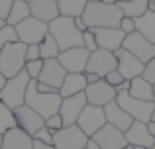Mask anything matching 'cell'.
<instances>
[{
  "instance_id": "7bdbcfd3",
  "label": "cell",
  "mask_w": 155,
  "mask_h": 149,
  "mask_svg": "<svg viewBox=\"0 0 155 149\" xmlns=\"http://www.w3.org/2000/svg\"><path fill=\"white\" fill-rule=\"evenodd\" d=\"M38 90H39V92H59V90H55V88H51V86H47V84H43V83H39V80H38Z\"/></svg>"
},
{
  "instance_id": "ac0fdd59",
  "label": "cell",
  "mask_w": 155,
  "mask_h": 149,
  "mask_svg": "<svg viewBox=\"0 0 155 149\" xmlns=\"http://www.w3.org/2000/svg\"><path fill=\"white\" fill-rule=\"evenodd\" d=\"M92 139L100 145V149H124L128 145V141H126V138H124V131L114 128L112 124H106L104 128H100V130L92 135Z\"/></svg>"
},
{
  "instance_id": "c3c4849f",
  "label": "cell",
  "mask_w": 155,
  "mask_h": 149,
  "mask_svg": "<svg viewBox=\"0 0 155 149\" xmlns=\"http://www.w3.org/2000/svg\"><path fill=\"white\" fill-rule=\"evenodd\" d=\"M6 80H8V79H6V76H4L2 73H0V90L4 88V84H6Z\"/></svg>"
},
{
  "instance_id": "d6986e66",
  "label": "cell",
  "mask_w": 155,
  "mask_h": 149,
  "mask_svg": "<svg viewBox=\"0 0 155 149\" xmlns=\"http://www.w3.org/2000/svg\"><path fill=\"white\" fill-rule=\"evenodd\" d=\"M65 75H67V71L61 67V63L57 59H43V69L39 73L38 80L51 88H55V90H59L65 80Z\"/></svg>"
},
{
  "instance_id": "9a60e30c",
  "label": "cell",
  "mask_w": 155,
  "mask_h": 149,
  "mask_svg": "<svg viewBox=\"0 0 155 149\" xmlns=\"http://www.w3.org/2000/svg\"><path fill=\"white\" fill-rule=\"evenodd\" d=\"M87 96L84 92H79L75 96H69V98L61 100V106H59V116L63 118V126H75L77 120H79L83 108L87 106Z\"/></svg>"
},
{
  "instance_id": "5bb4252c",
  "label": "cell",
  "mask_w": 155,
  "mask_h": 149,
  "mask_svg": "<svg viewBox=\"0 0 155 149\" xmlns=\"http://www.w3.org/2000/svg\"><path fill=\"white\" fill-rule=\"evenodd\" d=\"M14 116H16V124H18V128L24 130L26 134H30L31 138H34L35 131H39L43 126H45V120H43L34 108L28 106V104H22V106L16 108Z\"/></svg>"
},
{
  "instance_id": "d6a6232c",
  "label": "cell",
  "mask_w": 155,
  "mask_h": 149,
  "mask_svg": "<svg viewBox=\"0 0 155 149\" xmlns=\"http://www.w3.org/2000/svg\"><path fill=\"white\" fill-rule=\"evenodd\" d=\"M41 69H43V59H38V61H26V67H24V71L30 75V79H38L39 73H41Z\"/></svg>"
},
{
  "instance_id": "ab89813d",
  "label": "cell",
  "mask_w": 155,
  "mask_h": 149,
  "mask_svg": "<svg viewBox=\"0 0 155 149\" xmlns=\"http://www.w3.org/2000/svg\"><path fill=\"white\" fill-rule=\"evenodd\" d=\"M38 59H41V55H39V45H28L26 61H38Z\"/></svg>"
},
{
  "instance_id": "8fae6325",
  "label": "cell",
  "mask_w": 155,
  "mask_h": 149,
  "mask_svg": "<svg viewBox=\"0 0 155 149\" xmlns=\"http://www.w3.org/2000/svg\"><path fill=\"white\" fill-rule=\"evenodd\" d=\"M91 51L87 47H73V49H65L57 55V61L61 63L67 73H84L87 69Z\"/></svg>"
},
{
  "instance_id": "94428289",
  "label": "cell",
  "mask_w": 155,
  "mask_h": 149,
  "mask_svg": "<svg viewBox=\"0 0 155 149\" xmlns=\"http://www.w3.org/2000/svg\"><path fill=\"white\" fill-rule=\"evenodd\" d=\"M24 2H28V4H30V2H31V0H24Z\"/></svg>"
},
{
  "instance_id": "db71d44e",
  "label": "cell",
  "mask_w": 155,
  "mask_h": 149,
  "mask_svg": "<svg viewBox=\"0 0 155 149\" xmlns=\"http://www.w3.org/2000/svg\"><path fill=\"white\" fill-rule=\"evenodd\" d=\"M134 147V145H132ZM134 149H145V147H140V145H137V147H134Z\"/></svg>"
},
{
  "instance_id": "30bf717a",
  "label": "cell",
  "mask_w": 155,
  "mask_h": 149,
  "mask_svg": "<svg viewBox=\"0 0 155 149\" xmlns=\"http://www.w3.org/2000/svg\"><path fill=\"white\" fill-rule=\"evenodd\" d=\"M118 69V59L112 51H106V49H96L91 53L88 57V63H87V69L84 73H94L98 75L100 79H104L108 73Z\"/></svg>"
},
{
  "instance_id": "e0dca14e",
  "label": "cell",
  "mask_w": 155,
  "mask_h": 149,
  "mask_svg": "<svg viewBox=\"0 0 155 149\" xmlns=\"http://www.w3.org/2000/svg\"><path fill=\"white\" fill-rule=\"evenodd\" d=\"M91 30L96 37L98 49H106V51H112V53L120 49L126 39V34L120 28H91Z\"/></svg>"
},
{
  "instance_id": "74e56055",
  "label": "cell",
  "mask_w": 155,
  "mask_h": 149,
  "mask_svg": "<svg viewBox=\"0 0 155 149\" xmlns=\"http://www.w3.org/2000/svg\"><path fill=\"white\" fill-rule=\"evenodd\" d=\"M118 28H120L126 35H130V34H134V31H136V22H134V18H126V16H124Z\"/></svg>"
},
{
  "instance_id": "484cf974",
  "label": "cell",
  "mask_w": 155,
  "mask_h": 149,
  "mask_svg": "<svg viewBox=\"0 0 155 149\" xmlns=\"http://www.w3.org/2000/svg\"><path fill=\"white\" fill-rule=\"evenodd\" d=\"M134 22H136L137 34H141L145 39H149L151 43H155V12L147 10L145 14H141L140 18H136Z\"/></svg>"
},
{
  "instance_id": "bcb514c9",
  "label": "cell",
  "mask_w": 155,
  "mask_h": 149,
  "mask_svg": "<svg viewBox=\"0 0 155 149\" xmlns=\"http://www.w3.org/2000/svg\"><path fill=\"white\" fill-rule=\"evenodd\" d=\"M84 149H100V145H98V143H96L92 138H88V141H87V147H84Z\"/></svg>"
},
{
  "instance_id": "1f68e13d",
  "label": "cell",
  "mask_w": 155,
  "mask_h": 149,
  "mask_svg": "<svg viewBox=\"0 0 155 149\" xmlns=\"http://www.w3.org/2000/svg\"><path fill=\"white\" fill-rule=\"evenodd\" d=\"M18 31H16L14 26H10V24H4L2 28H0V49H2L4 45H10V43H18Z\"/></svg>"
},
{
  "instance_id": "f1b7e54d",
  "label": "cell",
  "mask_w": 155,
  "mask_h": 149,
  "mask_svg": "<svg viewBox=\"0 0 155 149\" xmlns=\"http://www.w3.org/2000/svg\"><path fill=\"white\" fill-rule=\"evenodd\" d=\"M28 16H30V4L24 2V0H14V4H12V8H10V14H8V18H6V24L18 26Z\"/></svg>"
},
{
  "instance_id": "277c9868",
  "label": "cell",
  "mask_w": 155,
  "mask_h": 149,
  "mask_svg": "<svg viewBox=\"0 0 155 149\" xmlns=\"http://www.w3.org/2000/svg\"><path fill=\"white\" fill-rule=\"evenodd\" d=\"M26 49L28 45L22 41L4 45L0 49V73L6 79H12L18 73H22L26 67Z\"/></svg>"
},
{
  "instance_id": "11a10c76",
  "label": "cell",
  "mask_w": 155,
  "mask_h": 149,
  "mask_svg": "<svg viewBox=\"0 0 155 149\" xmlns=\"http://www.w3.org/2000/svg\"><path fill=\"white\" fill-rule=\"evenodd\" d=\"M124 149H134V147H132V145H126V147H124Z\"/></svg>"
},
{
  "instance_id": "ee69618b",
  "label": "cell",
  "mask_w": 155,
  "mask_h": 149,
  "mask_svg": "<svg viewBox=\"0 0 155 149\" xmlns=\"http://www.w3.org/2000/svg\"><path fill=\"white\" fill-rule=\"evenodd\" d=\"M84 76H87V83H88V84L98 83V80H100V76H98V75H94V73H84Z\"/></svg>"
},
{
  "instance_id": "4fadbf2b",
  "label": "cell",
  "mask_w": 155,
  "mask_h": 149,
  "mask_svg": "<svg viewBox=\"0 0 155 149\" xmlns=\"http://www.w3.org/2000/svg\"><path fill=\"white\" fill-rule=\"evenodd\" d=\"M114 55H116L118 59V73L124 76L126 80H132L136 79V76H141L145 69V63H141L140 59L136 57V55H132L130 51H126L124 47H120L118 51H114Z\"/></svg>"
},
{
  "instance_id": "6f0895ef",
  "label": "cell",
  "mask_w": 155,
  "mask_h": 149,
  "mask_svg": "<svg viewBox=\"0 0 155 149\" xmlns=\"http://www.w3.org/2000/svg\"><path fill=\"white\" fill-rule=\"evenodd\" d=\"M118 2H128V0H116V4H118Z\"/></svg>"
},
{
  "instance_id": "52a82bcc",
  "label": "cell",
  "mask_w": 155,
  "mask_h": 149,
  "mask_svg": "<svg viewBox=\"0 0 155 149\" xmlns=\"http://www.w3.org/2000/svg\"><path fill=\"white\" fill-rule=\"evenodd\" d=\"M18 31V39L26 45H39L43 41V37L49 31V26L41 20L34 18V16H28L24 22H20L18 26H14Z\"/></svg>"
},
{
  "instance_id": "b9f144b4",
  "label": "cell",
  "mask_w": 155,
  "mask_h": 149,
  "mask_svg": "<svg viewBox=\"0 0 155 149\" xmlns=\"http://www.w3.org/2000/svg\"><path fill=\"white\" fill-rule=\"evenodd\" d=\"M34 149H55V145H49V143H43V141L34 139Z\"/></svg>"
},
{
  "instance_id": "8d00e7d4",
  "label": "cell",
  "mask_w": 155,
  "mask_h": 149,
  "mask_svg": "<svg viewBox=\"0 0 155 149\" xmlns=\"http://www.w3.org/2000/svg\"><path fill=\"white\" fill-rule=\"evenodd\" d=\"M34 139H38V141H43V143H49V145H53V134H51L49 130H47L45 126H43L39 131H35V134H34Z\"/></svg>"
},
{
  "instance_id": "680465c9",
  "label": "cell",
  "mask_w": 155,
  "mask_h": 149,
  "mask_svg": "<svg viewBox=\"0 0 155 149\" xmlns=\"http://www.w3.org/2000/svg\"><path fill=\"white\" fill-rule=\"evenodd\" d=\"M153 98H155V84H153Z\"/></svg>"
},
{
  "instance_id": "9c48e42d",
  "label": "cell",
  "mask_w": 155,
  "mask_h": 149,
  "mask_svg": "<svg viewBox=\"0 0 155 149\" xmlns=\"http://www.w3.org/2000/svg\"><path fill=\"white\" fill-rule=\"evenodd\" d=\"M77 126L83 130L84 135L92 138L100 128L106 126V116H104V108L100 106H92V104H87L81 112L79 120H77Z\"/></svg>"
},
{
  "instance_id": "816d5d0a",
  "label": "cell",
  "mask_w": 155,
  "mask_h": 149,
  "mask_svg": "<svg viewBox=\"0 0 155 149\" xmlns=\"http://www.w3.org/2000/svg\"><path fill=\"white\" fill-rule=\"evenodd\" d=\"M4 24H6V22H4V20H0V28H2V26H4Z\"/></svg>"
},
{
  "instance_id": "83f0119b",
  "label": "cell",
  "mask_w": 155,
  "mask_h": 149,
  "mask_svg": "<svg viewBox=\"0 0 155 149\" xmlns=\"http://www.w3.org/2000/svg\"><path fill=\"white\" fill-rule=\"evenodd\" d=\"M147 4L149 0H128V2H118V6H120L122 14L126 16V18H140L141 14H145L147 12Z\"/></svg>"
},
{
  "instance_id": "681fc988",
  "label": "cell",
  "mask_w": 155,
  "mask_h": 149,
  "mask_svg": "<svg viewBox=\"0 0 155 149\" xmlns=\"http://www.w3.org/2000/svg\"><path fill=\"white\" fill-rule=\"evenodd\" d=\"M147 10L155 12V0H149V4H147Z\"/></svg>"
},
{
  "instance_id": "91938a15",
  "label": "cell",
  "mask_w": 155,
  "mask_h": 149,
  "mask_svg": "<svg viewBox=\"0 0 155 149\" xmlns=\"http://www.w3.org/2000/svg\"><path fill=\"white\" fill-rule=\"evenodd\" d=\"M88 2H100V0H88Z\"/></svg>"
},
{
  "instance_id": "f35d334b",
  "label": "cell",
  "mask_w": 155,
  "mask_h": 149,
  "mask_svg": "<svg viewBox=\"0 0 155 149\" xmlns=\"http://www.w3.org/2000/svg\"><path fill=\"white\" fill-rule=\"evenodd\" d=\"M104 80L110 84V86H114V88H116V86H120V84L124 83L126 79H124V76H122L120 73H118V71H112V73H108V75L104 76Z\"/></svg>"
},
{
  "instance_id": "ffe728a7",
  "label": "cell",
  "mask_w": 155,
  "mask_h": 149,
  "mask_svg": "<svg viewBox=\"0 0 155 149\" xmlns=\"http://www.w3.org/2000/svg\"><path fill=\"white\" fill-rule=\"evenodd\" d=\"M124 138L128 141V145H134V147H145V149H151L155 145V138L149 134L147 130V124L143 122H136L128 128V131H124Z\"/></svg>"
},
{
  "instance_id": "2e32d148",
  "label": "cell",
  "mask_w": 155,
  "mask_h": 149,
  "mask_svg": "<svg viewBox=\"0 0 155 149\" xmlns=\"http://www.w3.org/2000/svg\"><path fill=\"white\" fill-rule=\"evenodd\" d=\"M116 88L110 86L108 83H106L104 79H100L98 83H92L87 86V90H84V96H87V102L92 104V106H100L104 108L108 102H112V100H116Z\"/></svg>"
},
{
  "instance_id": "d590c367",
  "label": "cell",
  "mask_w": 155,
  "mask_h": 149,
  "mask_svg": "<svg viewBox=\"0 0 155 149\" xmlns=\"http://www.w3.org/2000/svg\"><path fill=\"white\" fill-rule=\"evenodd\" d=\"M141 76H143L147 83L155 84V57L151 59V61L145 63V69H143V73H141Z\"/></svg>"
},
{
  "instance_id": "d4e9b609",
  "label": "cell",
  "mask_w": 155,
  "mask_h": 149,
  "mask_svg": "<svg viewBox=\"0 0 155 149\" xmlns=\"http://www.w3.org/2000/svg\"><path fill=\"white\" fill-rule=\"evenodd\" d=\"M130 96L137 100H145V102H155L153 98V84L147 83L143 76H136L130 80Z\"/></svg>"
},
{
  "instance_id": "7dc6e473",
  "label": "cell",
  "mask_w": 155,
  "mask_h": 149,
  "mask_svg": "<svg viewBox=\"0 0 155 149\" xmlns=\"http://www.w3.org/2000/svg\"><path fill=\"white\" fill-rule=\"evenodd\" d=\"M147 130H149V134L155 138V122H153V120H149V122H147Z\"/></svg>"
},
{
  "instance_id": "603a6c76",
  "label": "cell",
  "mask_w": 155,
  "mask_h": 149,
  "mask_svg": "<svg viewBox=\"0 0 155 149\" xmlns=\"http://www.w3.org/2000/svg\"><path fill=\"white\" fill-rule=\"evenodd\" d=\"M30 16L49 24L59 16L57 0H31L30 2Z\"/></svg>"
},
{
  "instance_id": "e575fe53",
  "label": "cell",
  "mask_w": 155,
  "mask_h": 149,
  "mask_svg": "<svg viewBox=\"0 0 155 149\" xmlns=\"http://www.w3.org/2000/svg\"><path fill=\"white\" fill-rule=\"evenodd\" d=\"M45 128L51 131V134L59 131L61 128H63V118H61L59 114H55V116H49V118L45 120Z\"/></svg>"
},
{
  "instance_id": "7c38bea8",
  "label": "cell",
  "mask_w": 155,
  "mask_h": 149,
  "mask_svg": "<svg viewBox=\"0 0 155 149\" xmlns=\"http://www.w3.org/2000/svg\"><path fill=\"white\" fill-rule=\"evenodd\" d=\"M122 47H124L126 51H130L132 55H136L141 63H147L155 57V43H151L149 39H145L143 35L137 34V31L126 35Z\"/></svg>"
},
{
  "instance_id": "4dcf8cb0",
  "label": "cell",
  "mask_w": 155,
  "mask_h": 149,
  "mask_svg": "<svg viewBox=\"0 0 155 149\" xmlns=\"http://www.w3.org/2000/svg\"><path fill=\"white\" fill-rule=\"evenodd\" d=\"M16 116H14V110L8 108L4 102H0V135H4L8 130L16 128Z\"/></svg>"
},
{
  "instance_id": "60d3db41",
  "label": "cell",
  "mask_w": 155,
  "mask_h": 149,
  "mask_svg": "<svg viewBox=\"0 0 155 149\" xmlns=\"http://www.w3.org/2000/svg\"><path fill=\"white\" fill-rule=\"evenodd\" d=\"M12 4H14V0H0V20H4V22H6L8 14H10Z\"/></svg>"
},
{
  "instance_id": "3957f363",
  "label": "cell",
  "mask_w": 155,
  "mask_h": 149,
  "mask_svg": "<svg viewBox=\"0 0 155 149\" xmlns=\"http://www.w3.org/2000/svg\"><path fill=\"white\" fill-rule=\"evenodd\" d=\"M47 26H49V34L55 37V41H57L61 51L73 49V47H83V31L77 30L75 18L57 16Z\"/></svg>"
},
{
  "instance_id": "f907efd6",
  "label": "cell",
  "mask_w": 155,
  "mask_h": 149,
  "mask_svg": "<svg viewBox=\"0 0 155 149\" xmlns=\"http://www.w3.org/2000/svg\"><path fill=\"white\" fill-rule=\"evenodd\" d=\"M102 4H116V0H100Z\"/></svg>"
},
{
  "instance_id": "4316f807",
  "label": "cell",
  "mask_w": 155,
  "mask_h": 149,
  "mask_svg": "<svg viewBox=\"0 0 155 149\" xmlns=\"http://www.w3.org/2000/svg\"><path fill=\"white\" fill-rule=\"evenodd\" d=\"M88 0H57V8H59V16L65 18H81L87 8Z\"/></svg>"
},
{
  "instance_id": "f5cc1de1",
  "label": "cell",
  "mask_w": 155,
  "mask_h": 149,
  "mask_svg": "<svg viewBox=\"0 0 155 149\" xmlns=\"http://www.w3.org/2000/svg\"><path fill=\"white\" fill-rule=\"evenodd\" d=\"M0 149H2V135H0Z\"/></svg>"
},
{
  "instance_id": "f6af8a7d",
  "label": "cell",
  "mask_w": 155,
  "mask_h": 149,
  "mask_svg": "<svg viewBox=\"0 0 155 149\" xmlns=\"http://www.w3.org/2000/svg\"><path fill=\"white\" fill-rule=\"evenodd\" d=\"M75 26H77V30H79V31L88 30V28H87V24L83 22V18H75Z\"/></svg>"
},
{
  "instance_id": "5b68a950",
  "label": "cell",
  "mask_w": 155,
  "mask_h": 149,
  "mask_svg": "<svg viewBox=\"0 0 155 149\" xmlns=\"http://www.w3.org/2000/svg\"><path fill=\"white\" fill-rule=\"evenodd\" d=\"M28 83H30V75L26 71L18 73L16 76L6 80L4 88L0 90V102H4L8 108L16 110L18 106L26 104V90H28Z\"/></svg>"
},
{
  "instance_id": "7a4b0ae2",
  "label": "cell",
  "mask_w": 155,
  "mask_h": 149,
  "mask_svg": "<svg viewBox=\"0 0 155 149\" xmlns=\"http://www.w3.org/2000/svg\"><path fill=\"white\" fill-rule=\"evenodd\" d=\"M61 94L59 92H39L38 90V79H30L26 90V104L30 108H34L43 120H47L49 116L59 114L61 106Z\"/></svg>"
},
{
  "instance_id": "9f6ffc18",
  "label": "cell",
  "mask_w": 155,
  "mask_h": 149,
  "mask_svg": "<svg viewBox=\"0 0 155 149\" xmlns=\"http://www.w3.org/2000/svg\"><path fill=\"white\" fill-rule=\"evenodd\" d=\"M151 120H153V122H155V110H153V116H151Z\"/></svg>"
},
{
  "instance_id": "cb8c5ba5",
  "label": "cell",
  "mask_w": 155,
  "mask_h": 149,
  "mask_svg": "<svg viewBox=\"0 0 155 149\" xmlns=\"http://www.w3.org/2000/svg\"><path fill=\"white\" fill-rule=\"evenodd\" d=\"M87 86H88V83H87L84 73H67L63 84L59 88V94H61V98H69V96H75L79 92H84Z\"/></svg>"
},
{
  "instance_id": "6125c7cd",
  "label": "cell",
  "mask_w": 155,
  "mask_h": 149,
  "mask_svg": "<svg viewBox=\"0 0 155 149\" xmlns=\"http://www.w3.org/2000/svg\"><path fill=\"white\" fill-rule=\"evenodd\" d=\"M151 149H155V145H153V147H151Z\"/></svg>"
},
{
  "instance_id": "6da1fadb",
  "label": "cell",
  "mask_w": 155,
  "mask_h": 149,
  "mask_svg": "<svg viewBox=\"0 0 155 149\" xmlns=\"http://www.w3.org/2000/svg\"><path fill=\"white\" fill-rule=\"evenodd\" d=\"M81 18L87 24V28H118L124 14L118 4L88 2Z\"/></svg>"
},
{
  "instance_id": "836d02e7",
  "label": "cell",
  "mask_w": 155,
  "mask_h": 149,
  "mask_svg": "<svg viewBox=\"0 0 155 149\" xmlns=\"http://www.w3.org/2000/svg\"><path fill=\"white\" fill-rule=\"evenodd\" d=\"M83 47H87V49L91 51V53L98 49V45H96V37H94V34H92L91 28L83 31Z\"/></svg>"
},
{
  "instance_id": "f546056e",
  "label": "cell",
  "mask_w": 155,
  "mask_h": 149,
  "mask_svg": "<svg viewBox=\"0 0 155 149\" xmlns=\"http://www.w3.org/2000/svg\"><path fill=\"white\" fill-rule=\"evenodd\" d=\"M59 53H61V49H59V45H57L55 37L47 31L43 41L39 43V55H41V59H57Z\"/></svg>"
},
{
  "instance_id": "44dd1931",
  "label": "cell",
  "mask_w": 155,
  "mask_h": 149,
  "mask_svg": "<svg viewBox=\"0 0 155 149\" xmlns=\"http://www.w3.org/2000/svg\"><path fill=\"white\" fill-rule=\"evenodd\" d=\"M104 116H106V124H112V126L118 128L120 131H128V128L134 124V118L124 108L118 106L116 100H112V102H108L104 106Z\"/></svg>"
},
{
  "instance_id": "7402d4cb",
  "label": "cell",
  "mask_w": 155,
  "mask_h": 149,
  "mask_svg": "<svg viewBox=\"0 0 155 149\" xmlns=\"http://www.w3.org/2000/svg\"><path fill=\"white\" fill-rule=\"evenodd\" d=\"M2 149H34V138L16 126L2 135Z\"/></svg>"
},
{
  "instance_id": "ba28073f",
  "label": "cell",
  "mask_w": 155,
  "mask_h": 149,
  "mask_svg": "<svg viewBox=\"0 0 155 149\" xmlns=\"http://www.w3.org/2000/svg\"><path fill=\"white\" fill-rule=\"evenodd\" d=\"M88 135L83 134L79 126H63L59 131L53 134V145L55 149H84Z\"/></svg>"
},
{
  "instance_id": "8992f818",
  "label": "cell",
  "mask_w": 155,
  "mask_h": 149,
  "mask_svg": "<svg viewBox=\"0 0 155 149\" xmlns=\"http://www.w3.org/2000/svg\"><path fill=\"white\" fill-rule=\"evenodd\" d=\"M116 102L120 108H124L136 122H143L147 124L153 116L155 110V102H145V100H137L134 96H130V92H118L116 94Z\"/></svg>"
}]
</instances>
